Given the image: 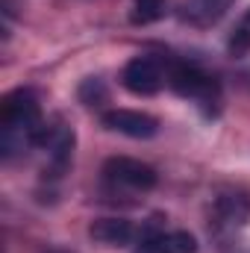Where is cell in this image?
<instances>
[{"instance_id": "1", "label": "cell", "mask_w": 250, "mask_h": 253, "mask_svg": "<svg viewBox=\"0 0 250 253\" xmlns=\"http://www.w3.org/2000/svg\"><path fill=\"white\" fill-rule=\"evenodd\" d=\"M44 132L39 97L30 88H15L3 97L0 106V147L6 156L24 153L30 144H39Z\"/></svg>"}, {"instance_id": "2", "label": "cell", "mask_w": 250, "mask_h": 253, "mask_svg": "<svg viewBox=\"0 0 250 253\" xmlns=\"http://www.w3.org/2000/svg\"><path fill=\"white\" fill-rule=\"evenodd\" d=\"M165 71H168V85H171L180 97H191V100H200V103L218 100V83H215L206 71H200L197 65L171 62Z\"/></svg>"}, {"instance_id": "3", "label": "cell", "mask_w": 250, "mask_h": 253, "mask_svg": "<svg viewBox=\"0 0 250 253\" xmlns=\"http://www.w3.org/2000/svg\"><path fill=\"white\" fill-rule=\"evenodd\" d=\"M165 83H168V71H165V65L159 62V59H153V56H135L121 71V85H124L126 91L138 94V97L156 94Z\"/></svg>"}, {"instance_id": "4", "label": "cell", "mask_w": 250, "mask_h": 253, "mask_svg": "<svg viewBox=\"0 0 250 253\" xmlns=\"http://www.w3.org/2000/svg\"><path fill=\"white\" fill-rule=\"evenodd\" d=\"M103 177L106 183L118 186V189H129V191H150L156 186V171L138 159L129 156H115L103 165Z\"/></svg>"}, {"instance_id": "5", "label": "cell", "mask_w": 250, "mask_h": 253, "mask_svg": "<svg viewBox=\"0 0 250 253\" xmlns=\"http://www.w3.org/2000/svg\"><path fill=\"white\" fill-rule=\"evenodd\" d=\"M100 121H103L106 129L129 135V138H153L156 129H159V121L153 115L135 112V109H109V112L100 115Z\"/></svg>"}, {"instance_id": "6", "label": "cell", "mask_w": 250, "mask_h": 253, "mask_svg": "<svg viewBox=\"0 0 250 253\" xmlns=\"http://www.w3.org/2000/svg\"><path fill=\"white\" fill-rule=\"evenodd\" d=\"M194 251H197L194 236H188L183 230H177V233L147 230V233L138 239V245H135L132 253H194Z\"/></svg>"}, {"instance_id": "7", "label": "cell", "mask_w": 250, "mask_h": 253, "mask_svg": "<svg viewBox=\"0 0 250 253\" xmlns=\"http://www.w3.org/2000/svg\"><path fill=\"white\" fill-rule=\"evenodd\" d=\"M215 218L224 227H245L250 218V197L245 191H221L215 197Z\"/></svg>"}, {"instance_id": "8", "label": "cell", "mask_w": 250, "mask_h": 253, "mask_svg": "<svg viewBox=\"0 0 250 253\" xmlns=\"http://www.w3.org/2000/svg\"><path fill=\"white\" fill-rule=\"evenodd\" d=\"M91 239L100 242V245H109V248H121L129 245L135 239V227L126 221V218H100L91 224Z\"/></svg>"}, {"instance_id": "9", "label": "cell", "mask_w": 250, "mask_h": 253, "mask_svg": "<svg viewBox=\"0 0 250 253\" xmlns=\"http://www.w3.org/2000/svg\"><path fill=\"white\" fill-rule=\"evenodd\" d=\"M233 0H188V15L197 21H218Z\"/></svg>"}, {"instance_id": "10", "label": "cell", "mask_w": 250, "mask_h": 253, "mask_svg": "<svg viewBox=\"0 0 250 253\" xmlns=\"http://www.w3.org/2000/svg\"><path fill=\"white\" fill-rule=\"evenodd\" d=\"M165 15L162 0H132V21L135 24H153Z\"/></svg>"}, {"instance_id": "11", "label": "cell", "mask_w": 250, "mask_h": 253, "mask_svg": "<svg viewBox=\"0 0 250 253\" xmlns=\"http://www.w3.org/2000/svg\"><path fill=\"white\" fill-rule=\"evenodd\" d=\"M80 100L83 103H88V106H97V103H103L106 100V88H103V83L100 80H85L83 85H80Z\"/></svg>"}, {"instance_id": "12", "label": "cell", "mask_w": 250, "mask_h": 253, "mask_svg": "<svg viewBox=\"0 0 250 253\" xmlns=\"http://www.w3.org/2000/svg\"><path fill=\"white\" fill-rule=\"evenodd\" d=\"M230 47H233V50H248L250 47V12L242 18L236 36H233V42H230Z\"/></svg>"}]
</instances>
